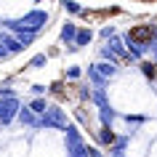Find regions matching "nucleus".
I'll list each match as a JSON object with an SVG mask.
<instances>
[{"mask_svg": "<svg viewBox=\"0 0 157 157\" xmlns=\"http://www.w3.org/2000/svg\"><path fill=\"white\" fill-rule=\"evenodd\" d=\"M101 141H104V144H112V141H115V133L109 131V128H101Z\"/></svg>", "mask_w": 157, "mask_h": 157, "instance_id": "8", "label": "nucleus"}, {"mask_svg": "<svg viewBox=\"0 0 157 157\" xmlns=\"http://www.w3.org/2000/svg\"><path fill=\"white\" fill-rule=\"evenodd\" d=\"M157 29L152 24H141V27H133L131 32H128V43H131L133 48H144V45H149V43L155 40Z\"/></svg>", "mask_w": 157, "mask_h": 157, "instance_id": "1", "label": "nucleus"}, {"mask_svg": "<svg viewBox=\"0 0 157 157\" xmlns=\"http://www.w3.org/2000/svg\"><path fill=\"white\" fill-rule=\"evenodd\" d=\"M91 40V32H88V29H80V32H77V37H75V43H77V45H83V43H88Z\"/></svg>", "mask_w": 157, "mask_h": 157, "instance_id": "7", "label": "nucleus"}, {"mask_svg": "<svg viewBox=\"0 0 157 157\" xmlns=\"http://www.w3.org/2000/svg\"><path fill=\"white\" fill-rule=\"evenodd\" d=\"M32 112H37V115H43V112H45V101H43V99L32 101Z\"/></svg>", "mask_w": 157, "mask_h": 157, "instance_id": "10", "label": "nucleus"}, {"mask_svg": "<svg viewBox=\"0 0 157 157\" xmlns=\"http://www.w3.org/2000/svg\"><path fill=\"white\" fill-rule=\"evenodd\" d=\"M61 37H64V40H75V37H77V32H75V27H72V24H67L64 29H61Z\"/></svg>", "mask_w": 157, "mask_h": 157, "instance_id": "6", "label": "nucleus"}, {"mask_svg": "<svg viewBox=\"0 0 157 157\" xmlns=\"http://www.w3.org/2000/svg\"><path fill=\"white\" fill-rule=\"evenodd\" d=\"M96 67H99L96 72H99L101 77H112V75H115V64H96Z\"/></svg>", "mask_w": 157, "mask_h": 157, "instance_id": "5", "label": "nucleus"}, {"mask_svg": "<svg viewBox=\"0 0 157 157\" xmlns=\"http://www.w3.org/2000/svg\"><path fill=\"white\" fill-rule=\"evenodd\" d=\"M64 8L69 11V13H83V11H80V6H77V3H72V0H64Z\"/></svg>", "mask_w": 157, "mask_h": 157, "instance_id": "9", "label": "nucleus"}, {"mask_svg": "<svg viewBox=\"0 0 157 157\" xmlns=\"http://www.w3.org/2000/svg\"><path fill=\"white\" fill-rule=\"evenodd\" d=\"M141 72L155 80V77H157V64H155V61H144V64H141Z\"/></svg>", "mask_w": 157, "mask_h": 157, "instance_id": "4", "label": "nucleus"}, {"mask_svg": "<svg viewBox=\"0 0 157 157\" xmlns=\"http://www.w3.org/2000/svg\"><path fill=\"white\" fill-rule=\"evenodd\" d=\"M40 64H45V56H35V59H32V64H29V67H40Z\"/></svg>", "mask_w": 157, "mask_h": 157, "instance_id": "11", "label": "nucleus"}, {"mask_svg": "<svg viewBox=\"0 0 157 157\" xmlns=\"http://www.w3.org/2000/svg\"><path fill=\"white\" fill-rule=\"evenodd\" d=\"M16 99H8V101H0V123H11V117L16 115Z\"/></svg>", "mask_w": 157, "mask_h": 157, "instance_id": "2", "label": "nucleus"}, {"mask_svg": "<svg viewBox=\"0 0 157 157\" xmlns=\"http://www.w3.org/2000/svg\"><path fill=\"white\" fill-rule=\"evenodd\" d=\"M21 24H24V29L35 32V29H40V27L45 24V13H29V16H27Z\"/></svg>", "mask_w": 157, "mask_h": 157, "instance_id": "3", "label": "nucleus"}, {"mask_svg": "<svg viewBox=\"0 0 157 157\" xmlns=\"http://www.w3.org/2000/svg\"><path fill=\"white\" fill-rule=\"evenodd\" d=\"M115 157H120V155H115Z\"/></svg>", "mask_w": 157, "mask_h": 157, "instance_id": "12", "label": "nucleus"}]
</instances>
